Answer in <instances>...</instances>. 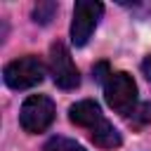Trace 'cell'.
Listing matches in <instances>:
<instances>
[{"instance_id":"6da1fadb","label":"cell","mask_w":151,"mask_h":151,"mask_svg":"<svg viewBox=\"0 0 151 151\" xmlns=\"http://www.w3.org/2000/svg\"><path fill=\"white\" fill-rule=\"evenodd\" d=\"M104 99L116 113L130 118L134 113V109L139 106L137 104V83H134V78L125 71H113L109 76V80L104 83Z\"/></svg>"},{"instance_id":"7a4b0ae2","label":"cell","mask_w":151,"mask_h":151,"mask_svg":"<svg viewBox=\"0 0 151 151\" xmlns=\"http://www.w3.org/2000/svg\"><path fill=\"white\" fill-rule=\"evenodd\" d=\"M54 116H57V106L47 94H31L21 104L19 125L28 134H40L54 123Z\"/></svg>"},{"instance_id":"3957f363","label":"cell","mask_w":151,"mask_h":151,"mask_svg":"<svg viewBox=\"0 0 151 151\" xmlns=\"http://www.w3.org/2000/svg\"><path fill=\"white\" fill-rule=\"evenodd\" d=\"M45 78V64L35 54H26L19 59H12L2 68V80L12 90H31L40 85Z\"/></svg>"},{"instance_id":"277c9868","label":"cell","mask_w":151,"mask_h":151,"mask_svg":"<svg viewBox=\"0 0 151 151\" xmlns=\"http://www.w3.org/2000/svg\"><path fill=\"white\" fill-rule=\"evenodd\" d=\"M47 68H50V76H52V80H54L57 87H61V90H76L80 85V71L73 64L71 52H68V47L61 40L52 42L50 57H47Z\"/></svg>"},{"instance_id":"5b68a950","label":"cell","mask_w":151,"mask_h":151,"mask_svg":"<svg viewBox=\"0 0 151 151\" xmlns=\"http://www.w3.org/2000/svg\"><path fill=\"white\" fill-rule=\"evenodd\" d=\"M101 14H104V5L97 2V0H78L76 2L73 19H71V42L76 47L87 45V40L94 33Z\"/></svg>"},{"instance_id":"8992f818","label":"cell","mask_w":151,"mask_h":151,"mask_svg":"<svg viewBox=\"0 0 151 151\" xmlns=\"http://www.w3.org/2000/svg\"><path fill=\"white\" fill-rule=\"evenodd\" d=\"M68 120H71L73 125H78V127L92 130V127H97V125H99L101 120H106V118H104V113H101V109H99V104H97L94 99H80V101L71 104V109H68Z\"/></svg>"},{"instance_id":"52a82bcc","label":"cell","mask_w":151,"mask_h":151,"mask_svg":"<svg viewBox=\"0 0 151 151\" xmlns=\"http://www.w3.org/2000/svg\"><path fill=\"white\" fill-rule=\"evenodd\" d=\"M90 139H92L94 146H99V149H118V146L123 144L120 132H118L109 120H101L97 127H92V130H90Z\"/></svg>"},{"instance_id":"ba28073f","label":"cell","mask_w":151,"mask_h":151,"mask_svg":"<svg viewBox=\"0 0 151 151\" xmlns=\"http://www.w3.org/2000/svg\"><path fill=\"white\" fill-rule=\"evenodd\" d=\"M42 151H87L83 144H78L76 139H68V137H61V134H54L45 142Z\"/></svg>"},{"instance_id":"9c48e42d","label":"cell","mask_w":151,"mask_h":151,"mask_svg":"<svg viewBox=\"0 0 151 151\" xmlns=\"http://www.w3.org/2000/svg\"><path fill=\"white\" fill-rule=\"evenodd\" d=\"M57 9H59V5L52 2V0L38 2V5L33 7V21H35V24H50L52 17L57 14Z\"/></svg>"},{"instance_id":"30bf717a","label":"cell","mask_w":151,"mask_h":151,"mask_svg":"<svg viewBox=\"0 0 151 151\" xmlns=\"http://www.w3.org/2000/svg\"><path fill=\"white\" fill-rule=\"evenodd\" d=\"M130 123H132L134 127H144V125H149V123H151V101L139 104V106L134 109V113L130 116Z\"/></svg>"},{"instance_id":"8fae6325","label":"cell","mask_w":151,"mask_h":151,"mask_svg":"<svg viewBox=\"0 0 151 151\" xmlns=\"http://www.w3.org/2000/svg\"><path fill=\"white\" fill-rule=\"evenodd\" d=\"M92 73H94V80L104 85V83L109 80V76H111L113 71L109 68V61H99V64H94V68H92Z\"/></svg>"},{"instance_id":"7c38bea8","label":"cell","mask_w":151,"mask_h":151,"mask_svg":"<svg viewBox=\"0 0 151 151\" xmlns=\"http://www.w3.org/2000/svg\"><path fill=\"white\" fill-rule=\"evenodd\" d=\"M142 71H144L146 80H151V54H146V57H144V61H142Z\"/></svg>"}]
</instances>
